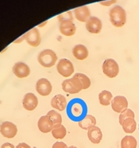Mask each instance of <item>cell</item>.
Masks as SVG:
<instances>
[{
	"label": "cell",
	"instance_id": "6da1fadb",
	"mask_svg": "<svg viewBox=\"0 0 139 148\" xmlns=\"http://www.w3.org/2000/svg\"><path fill=\"white\" fill-rule=\"evenodd\" d=\"M110 20L115 27H123L126 23V10L120 6H115L110 10Z\"/></svg>",
	"mask_w": 139,
	"mask_h": 148
},
{
	"label": "cell",
	"instance_id": "7a4b0ae2",
	"mask_svg": "<svg viewBox=\"0 0 139 148\" xmlns=\"http://www.w3.org/2000/svg\"><path fill=\"white\" fill-rule=\"evenodd\" d=\"M37 61L43 67L51 68L55 65L57 61V56L52 49H45L39 53Z\"/></svg>",
	"mask_w": 139,
	"mask_h": 148
},
{
	"label": "cell",
	"instance_id": "3957f363",
	"mask_svg": "<svg viewBox=\"0 0 139 148\" xmlns=\"http://www.w3.org/2000/svg\"><path fill=\"white\" fill-rule=\"evenodd\" d=\"M62 89L67 93L76 94L83 90V85L78 78L73 77L62 82Z\"/></svg>",
	"mask_w": 139,
	"mask_h": 148
},
{
	"label": "cell",
	"instance_id": "277c9868",
	"mask_svg": "<svg viewBox=\"0 0 139 148\" xmlns=\"http://www.w3.org/2000/svg\"><path fill=\"white\" fill-rule=\"evenodd\" d=\"M102 69L103 73L109 78L115 77L119 73V66L117 61L110 58L104 61Z\"/></svg>",
	"mask_w": 139,
	"mask_h": 148
},
{
	"label": "cell",
	"instance_id": "5b68a950",
	"mask_svg": "<svg viewBox=\"0 0 139 148\" xmlns=\"http://www.w3.org/2000/svg\"><path fill=\"white\" fill-rule=\"evenodd\" d=\"M57 70L60 75L65 77H71V75L74 73V66L68 59H61L59 61L58 64H57Z\"/></svg>",
	"mask_w": 139,
	"mask_h": 148
},
{
	"label": "cell",
	"instance_id": "8992f818",
	"mask_svg": "<svg viewBox=\"0 0 139 148\" xmlns=\"http://www.w3.org/2000/svg\"><path fill=\"white\" fill-rule=\"evenodd\" d=\"M0 132L5 138H13L18 133V128L13 123L5 121L0 126Z\"/></svg>",
	"mask_w": 139,
	"mask_h": 148
},
{
	"label": "cell",
	"instance_id": "52a82bcc",
	"mask_svg": "<svg viewBox=\"0 0 139 148\" xmlns=\"http://www.w3.org/2000/svg\"><path fill=\"white\" fill-rule=\"evenodd\" d=\"M52 86L51 83L45 78H42L37 81L36 84V91L42 97L49 96L52 92Z\"/></svg>",
	"mask_w": 139,
	"mask_h": 148
},
{
	"label": "cell",
	"instance_id": "ba28073f",
	"mask_svg": "<svg viewBox=\"0 0 139 148\" xmlns=\"http://www.w3.org/2000/svg\"><path fill=\"white\" fill-rule=\"evenodd\" d=\"M111 108L114 112L122 113L128 108V101L123 96H117L111 101Z\"/></svg>",
	"mask_w": 139,
	"mask_h": 148
},
{
	"label": "cell",
	"instance_id": "9c48e42d",
	"mask_svg": "<svg viewBox=\"0 0 139 148\" xmlns=\"http://www.w3.org/2000/svg\"><path fill=\"white\" fill-rule=\"evenodd\" d=\"M24 38L26 39V42L33 47H37L41 44L42 38H41L40 32L37 28L30 29L24 35Z\"/></svg>",
	"mask_w": 139,
	"mask_h": 148
},
{
	"label": "cell",
	"instance_id": "30bf717a",
	"mask_svg": "<svg viewBox=\"0 0 139 148\" xmlns=\"http://www.w3.org/2000/svg\"><path fill=\"white\" fill-rule=\"evenodd\" d=\"M103 27V24L99 18L96 17H91L86 23V29L91 34H99Z\"/></svg>",
	"mask_w": 139,
	"mask_h": 148
},
{
	"label": "cell",
	"instance_id": "8fae6325",
	"mask_svg": "<svg viewBox=\"0 0 139 148\" xmlns=\"http://www.w3.org/2000/svg\"><path fill=\"white\" fill-rule=\"evenodd\" d=\"M38 104L37 97L31 92L26 93L23 98L22 105L23 108L27 111H33Z\"/></svg>",
	"mask_w": 139,
	"mask_h": 148
},
{
	"label": "cell",
	"instance_id": "7c38bea8",
	"mask_svg": "<svg viewBox=\"0 0 139 148\" xmlns=\"http://www.w3.org/2000/svg\"><path fill=\"white\" fill-rule=\"evenodd\" d=\"M14 74L18 78L27 77L30 74L29 67L23 62H17L13 67Z\"/></svg>",
	"mask_w": 139,
	"mask_h": 148
},
{
	"label": "cell",
	"instance_id": "4fadbf2b",
	"mask_svg": "<svg viewBox=\"0 0 139 148\" xmlns=\"http://www.w3.org/2000/svg\"><path fill=\"white\" fill-rule=\"evenodd\" d=\"M53 126V123L51 121V119H49L47 115L42 116L37 122V127L39 131L42 133H49L52 132Z\"/></svg>",
	"mask_w": 139,
	"mask_h": 148
},
{
	"label": "cell",
	"instance_id": "5bb4252c",
	"mask_svg": "<svg viewBox=\"0 0 139 148\" xmlns=\"http://www.w3.org/2000/svg\"><path fill=\"white\" fill-rule=\"evenodd\" d=\"M51 106L60 112L65 111L67 108V100L62 94H57L51 100Z\"/></svg>",
	"mask_w": 139,
	"mask_h": 148
},
{
	"label": "cell",
	"instance_id": "9a60e30c",
	"mask_svg": "<svg viewBox=\"0 0 139 148\" xmlns=\"http://www.w3.org/2000/svg\"><path fill=\"white\" fill-rule=\"evenodd\" d=\"M76 18L81 23H87V20L91 18V12L89 8L87 6L78 7L74 10Z\"/></svg>",
	"mask_w": 139,
	"mask_h": 148
},
{
	"label": "cell",
	"instance_id": "2e32d148",
	"mask_svg": "<svg viewBox=\"0 0 139 148\" xmlns=\"http://www.w3.org/2000/svg\"><path fill=\"white\" fill-rule=\"evenodd\" d=\"M87 137L92 143L99 144L103 138V133L99 127L94 126L87 131Z\"/></svg>",
	"mask_w": 139,
	"mask_h": 148
},
{
	"label": "cell",
	"instance_id": "e0dca14e",
	"mask_svg": "<svg viewBox=\"0 0 139 148\" xmlns=\"http://www.w3.org/2000/svg\"><path fill=\"white\" fill-rule=\"evenodd\" d=\"M60 32L63 35L67 37H71L76 34V27L73 22H63L60 23Z\"/></svg>",
	"mask_w": 139,
	"mask_h": 148
},
{
	"label": "cell",
	"instance_id": "ac0fdd59",
	"mask_svg": "<svg viewBox=\"0 0 139 148\" xmlns=\"http://www.w3.org/2000/svg\"><path fill=\"white\" fill-rule=\"evenodd\" d=\"M84 104L80 103V101H73V103L70 104V115H71L74 119H79L80 118L83 113L84 112Z\"/></svg>",
	"mask_w": 139,
	"mask_h": 148
},
{
	"label": "cell",
	"instance_id": "d6986e66",
	"mask_svg": "<svg viewBox=\"0 0 139 148\" xmlns=\"http://www.w3.org/2000/svg\"><path fill=\"white\" fill-rule=\"evenodd\" d=\"M72 54L77 60L83 61L88 57V50L85 45L79 44L74 46V48L72 49Z\"/></svg>",
	"mask_w": 139,
	"mask_h": 148
},
{
	"label": "cell",
	"instance_id": "ffe728a7",
	"mask_svg": "<svg viewBox=\"0 0 139 148\" xmlns=\"http://www.w3.org/2000/svg\"><path fill=\"white\" fill-rule=\"evenodd\" d=\"M78 124H79V127L80 128L88 131L92 127L95 126V124H96V119L93 116H91V115H86L83 119H80L78 122Z\"/></svg>",
	"mask_w": 139,
	"mask_h": 148
},
{
	"label": "cell",
	"instance_id": "44dd1931",
	"mask_svg": "<svg viewBox=\"0 0 139 148\" xmlns=\"http://www.w3.org/2000/svg\"><path fill=\"white\" fill-rule=\"evenodd\" d=\"M52 135L56 139H63L67 135V130L61 123L55 124L52 130Z\"/></svg>",
	"mask_w": 139,
	"mask_h": 148
},
{
	"label": "cell",
	"instance_id": "7402d4cb",
	"mask_svg": "<svg viewBox=\"0 0 139 148\" xmlns=\"http://www.w3.org/2000/svg\"><path fill=\"white\" fill-rule=\"evenodd\" d=\"M121 125L123 127V131L126 132V134H132L133 132H135L137 123L135 119L133 118H127L125 120H123Z\"/></svg>",
	"mask_w": 139,
	"mask_h": 148
},
{
	"label": "cell",
	"instance_id": "603a6c76",
	"mask_svg": "<svg viewBox=\"0 0 139 148\" xmlns=\"http://www.w3.org/2000/svg\"><path fill=\"white\" fill-rule=\"evenodd\" d=\"M112 100H113V96L109 91L104 90L99 94V100L101 105L103 106H108L111 103Z\"/></svg>",
	"mask_w": 139,
	"mask_h": 148
},
{
	"label": "cell",
	"instance_id": "cb8c5ba5",
	"mask_svg": "<svg viewBox=\"0 0 139 148\" xmlns=\"http://www.w3.org/2000/svg\"><path fill=\"white\" fill-rule=\"evenodd\" d=\"M138 142L132 135H126L121 141V148H137Z\"/></svg>",
	"mask_w": 139,
	"mask_h": 148
},
{
	"label": "cell",
	"instance_id": "d4e9b609",
	"mask_svg": "<svg viewBox=\"0 0 139 148\" xmlns=\"http://www.w3.org/2000/svg\"><path fill=\"white\" fill-rule=\"evenodd\" d=\"M47 116H49V118L51 119V121L53 123V124H59L62 123V117L61 115L57 112L56 110H51L49 112L47 113Z\"/></svg>",
	"mask_w": 139,
	"mask_h": 148
},
{
	"label": "cell",
	"instance_id": "484cf974",
	"mask_svg": "<svg viewBox=\"0 0 139 148\" xmlns=\"http://www.w3.org/2000/svg\"><path fill=\"white\" fill-rule=\"evenodd\" d=\"M75 77L78 78L80 81L81 84L83 85V89H87L91 86V80L89 77L84 73H76L74 75Z\"/></svg>",
	"mask_w": 139,
	"mask_h": 148
},
{
	"label": "cell",
	"instance_id": "4316f807",
	"mask_svg": "<svg viewBox=\"0 0 139 148\" xmlns=\"http://www.w3.org/2000/svg\"><path fill=\"white\" fill-rule=\"evenodd\" d=\"M135 117V115H134V112H133L132 110L129 109V108H127L124 112H123L122 113H120L119 115V123L122 124V123L123 122V120H125L127 118H133L134 119Z\"/></svg>",
	"mask_w": 139,
	"mask_h": 148
},
{
	"label": "cell",
	"instance_id": "83f0119b",
	"mask_svg": "<svg viewBox=\"0 0 139 148\" xmlns=\"http://www.w3.org/2000/svg\"><path fill=\"white\" fill-rule=\"evenodd\" d=\"M58 20L60 23L63 22H73V15L72 11H68L61 14H60L58 16Z\"/></svg>",
	"mask_w": 139,
	"mask_h": 148
},
{
	"label": "cell",
	"instance_id": "f1b7e54d",
	"mask_svg": "<svg viewBox=\"0 0 139 148\" xmlns=\"http://www.w3.org/2000/svg\"><path fill=\"white\" fill-rule=\"evenodd\" d=\"M52 148H68V147L64 142H56L55 143L52 145Z\"/></svg>",
	"mask_w": 139,
	"mask_h": 148
},
{
	"label": "cell",
	"instance_id": "f546056e",
	"mask_svg": "<svg viewBox=\"0 0 139 148\" xmlns=\"http://www.w3.org/2000/svg\"><path fill=\"white\" fill-rule=\"evenodd\" d=\"M117 2V0H107V1H104V2H101L100 4L103 6H106V7H109L112 4L115 3Z\"/></svg>",
	"mask_w": 139,
	"mask_h": 148
},
{
	"label": "cell",
	"instance_id": "4dcf8cb0",
	"mask_svg": "<svg viewBox=\"0 0 139 148\" xmlns=\"http://www.w3.org/2000/svg\"><path fill=\"white\" fill-rule=\"evenodd\" d=\"M16 148H31L29 145L26 143H21L19 144H18Z\"/></svg>",
	"mask_w": 139,
	"mask_h": 148
},
{
	"label": "cell",
	"instance_id": "1f68e13d",
	"mask_svg": "<svg viewBox=\"0 0 139 148\" xmlns=\"http://www.w3.org/2000/svg\"><path fill=\"white\" fill-rule=\"evenodd\" d=\"M1 148H14V146L10 143H5L1 146Z\"/></svg>",
	"mask_w": 139,
	"mask_h": 148
},
{
	"label": "cell",
	"instance_id": "d6a6232c",
	"mask_svg": "<svg viewBox=\"0 0 139 148\" xmlns=\"http://www.w3.org/2000/svg\"><path fill=\"white\" fill-rule=\"evenodd\" d=\"M68 148H77V147H75V146H71V147H69Z\"/></svg>",
	"mask_w": 139,
	"mask_h": 148
},
{
	"label": "cell",
	"instance_id": "836d02e7",
	"mask_svg": "<svg viewBox=\"0 0 139 148\" xmlns=\"http://www.w3.org/2000/svg\"><path fill=\"white\" fill-rule=\"evenodd\" d=\"M138 130H139V124H138Z\"/></svg>",
	"mask_w": 139,
	"mask_h": 148
}]
</instances>
